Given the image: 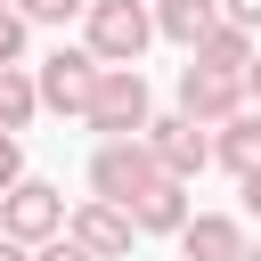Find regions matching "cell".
I'll return each mask as SVG.
<instances>
[{"instance_id": "obj_1", "label": "cell", "mask_w": 261, "mask_h": 261, "mask_svg": "<svg viewBox=\"0 0 261 261\" xmlns=\"http://www.w3.org/2000/svg\"><path fill=\"white\" fill-rule=\"evenodd\" d=\"M155 41V8L147 0H90L82 8V49L98 65H139Z\"/></svg>"}, {"instance_id": "obj_2", "label": "cell", "mask_w": 261, "mask_h": 261, "mask_svg": "<svg viewBox=\"0 0 261 261\" xmlns=\"http://www.w3.org/2000/svg\"><path fill=\"white\" fill-rule=\"evenodd\" d=\"M82 122L106 130V139H147V122H155V106H147V73H139V65H106L98 90H90V114H82Z\"/></svg>"}, {"instance_id": "obj_3", "label": "cell", "mask_w": 261, "mask_h": 261, "mask_svg": "<svg viewBox=\"0 0 261 261\" xmlns=\"http://www.w3.org/2000/svg\"><path fill=\"white\" fill-rule=\"evenodd\" d=\"M155 179H163V163H155L147 139H98V155H90V196H106V204L130 212Z\"/></svg>"}, {"instance_id": "obj_4", "label": "cell", "mask_w": 261, "mask_h": 261, "mask_svg": "<svg viewBox=\"0 0 261 261\" xmlns=\"http://www.w3.org/2000/svg\"><path fill=\"white\" fill-rule=\"evenodd\" d=\"M98 73H106V65H98L90 49H49V57L33 65V82H41V114H73V122H82Z\"/></svg>"}, {"instance_id": "obj_5", "label": "cell", "mask_w": 261, "mask_h": 261, "mask_svg": "<svg viewBox=\"0 0 261 261\" xmlns=\"http://www.w3.org/2000/svg\"><path fill=\"white\" fill-rule=\"evenodd\" d=\"M65 196L49 188V179H16L8 196H0V237H16V245H49V237H65Z\"/></svg>"}, {"instance_id": "obj_6", "label": "cell", "mask_w": 261, "mask_h": 261, "mask_svg": "<svg viewBox=\"0 0 261 261\" xmlns=\"http://www.w3.org/2000/svg\"><path fill=\"white\" fill-rule=\"evenodd\" d=\"M253 98H245V73H212V65H179V114H196L204 130H220L228 114H245Z\"/></svg>"}, {"instance_id": "obj_7", "label": "cell", "mask_w": 261, "mask_h": 261, "mask_svg": "<svg viewBox=\"0 0 261 261\" xmlns=\"http://www.w3.org/2000/svg\"><path fill=\"white\" fill-rule=\"evenodd\" d=\"M65 237H73V245H90L98 261H130V245H139V220H130L122 204H106V196H82V204L65 212Z\"/></svg>"}, {"instance_id": "obj_8", "label": "cell", "mask_w": 261, "mask_h": 261, "mask_svg": "<svg viewBox=\"0 0 261 261\" xmlns=\"http://www.w3.org/2000/svg\"><path fill=\"white\" fill-rule=\"evenodd\" d=\"M147 147H155L163 179H196V171L212 163V130H204L196 114H155V122H147Z\"/></svg>"}, {"instance_id": "obj_9", "label": "cell", "mask_w": 261, "mask_h": 261, "mask_svg": "<svg viewBox=\"0 0 261 261\" xmlns=\"http://www.w3.org/2000/svg\"><path fill=\"white\" fill-rule=\"evenodd\" d=\"M179 253H188V261H245V220H237V212H188Z\"/></svg>"}, {"instance_id": "obj_10", "label": "cell", "mask_w": 261, "mask_h": 261, "mask_svg": "<svg viewBox=\"0 0 261 261\" xmlns=\"http://www.w3.org/2000/svg\"><path fill=\"white\" fill-rule=\"evenodd\" d=\"M212 163H228L237 179L261 171V106H245V114H228V122L212 130Z\"/></svg>"}, {"instance_id": "obj_11", "label": "cell", "mask_w": 261, "mask_h": 261, "mask_svg": "<svg viewBox=\"0 0 261 261\" xmlns=\"http://www.w3.org/2000/svg\"><path fill=\"white\" fill-rule=\"evenodd\" d=\"M130 220H139V237H179L188 228V179H155L130 204Z\"/></svg>"}, {"instance_id": "obj_12", "label": "cell", "mask_w": 261, "mask_h": 261, "mask_svg": "<svg viewBox=\"0 0 261 261\" xmlns=\"http://www.w3.org/2000/svg\"><path fill=\"white\" fill-rule=\"evenodd\" d=\"M188 57H196V65H212V73H245V65L261 57V41H253L245 24H228V16H220V24H212L196 49H188Z\"/></svg>"}, {"instance_id": "obj_13", "label": "cell", "mask_w": 261, "mask_h": 261, "mask_svg": "<svg viewBox=\"0 0 261 261\" xmlns=\"http://www.w3.org/2000/svg\"><path fill=\"white\" fill-rule=\"evenodd\" d=\"M147 8H155V33L179 41V49H196V41L220 24V0H147Z\"/></svg>"}, {"instance_id": "obj_14", "label": "cell", "mask_w": 261, "mask_h": 261, "mask_svg": "<svg viewBox=\"0 0 261 261\" xmlns=\"http://www.w3.org/2000/svg\"><path fill=\"white\" fill-rule=\"evenodd\" d=\"M41 114V82H33V65H0V130H24Z\"/></svg>"}, {"instance_id": "obj_15", "label": "cell", "mask_w": 261, "mask_h": 261, "mask_svg": "<svg viewBox=\"0 0 261 261\" xmlns=\"http://www.w3.org/2000/svg\"><path fill=\"white\" fill-rule=\"evenodd\" d=\"M82 8H90V0H16V16H24V24H73Z\"/></svg>"}, {"instance_id": "obj_16", "label": "cell", "mask_w": 261, "mask_h": 261, "mask_svg": "<svg viewBox=\"0 0 261 261\" xmlns=\"http://www.w3.org/2000/svg\"><path fill=\"white\" fill-rule=\"evenodd\" d=\"M0 65H24V16L0 8Z\"/></svg>"}, {"instance_id": "obj_17", "label": "cell", "mask_w": 261, "mask_h": 261, "mask_svg": "<svg viewBox=\"0 0 261 261\" xmlns=\"http://www.w3.org/2000/svg\"><path fill=\"white\" fill-rule=\"evenodd\" d=\"M24 179V147H16V130H0V196Z\"/></svg>"}, {"instance_id": "obj_18", "label": "cell", "mask_w": 261, "mask_h": 261, "mask_svg": "<svg viewBox=\"0 0 261 261\" xmlns=\"http://www.w3.org/2000/svg\"><path fill=\"white\" fill-rule=\"evenodd\" d=\"M33 261H98V253L73 245V237H49V245H33Z\"/></svg>"}, {"instance_id": "obj_19", "label": "cell", "mask_w": 261, "mask_h": 261, "mask_svg": "<svg viewBox=\"0 0 261 261\" xmlns=\"http://www.w3.org/2000/svg\"><path fill=\"white\" fill-rule=\"evenodd\" d=\"M220 16H228V24H245V33H261V0H220Z\"/></svg>"}, {"instance_id": "obj_20", "label": "cell", "mask_w": 261, "mask_h": 261, "mask_svg": "<svg viewBox=\"0 0 261 261\" xmlns=\"http://www.w3.org/2000/svg\"><path fill=\"white\" fill-rule=\"evenodd\" d=\"M245 98H253V106H261V57H253V65H245Z\"/></svg>"}, {"instance_id": "obj_21", "label": "cell", "mask_w": 261, "mask_h": 261, "mask_svg": "<svg viewBox=\"0 0 261 261\" xmlns=\"http://www.w3.org/2000/svg\"><path fill=\"white\" fill-rule=\"evenodd\" d=\"M0 261H33V245H16V237H0Z\"/></svg>"}, {"instance_id": "obj_22", "label": "cell", "mask_w": 261, "mask_h": 261, "mask_svg": "<svg viewBox=\"0 0 261 261\" xmlns=\"http://www.w3.org/2000/svg\"><path fill=\"white\" fill-rule=\"evenodd\" d=\"M245 212H261V171H253V179H245Z\"/></svg>"}, {"instance_id": "obj_23", "label": "cell", "mask_w": 261, "mask_h": 261, "mask_svg": "<svg viewBox=\"0 0 261 261\" xmlns=\"http://www.w3.org/2000/svg\"><path fill=\"white\" fill-rule=\"evenodd\" d=\"M245 261H261V245H245Z\"/></svg>"}, {"instance_id": "obj_24", "label": "cell", "mask_w": 261, "mask_h": 261, "mask_svg": "<svg viewBox=\"0 0 261 261\" xmlns=\"http://www.w3.org/2000/svg\"><path fill=\"white\" fill-rule=\"evenodd\" d=\"M0 8H16V0H0Z\"/></svg>"}]
</instances>
